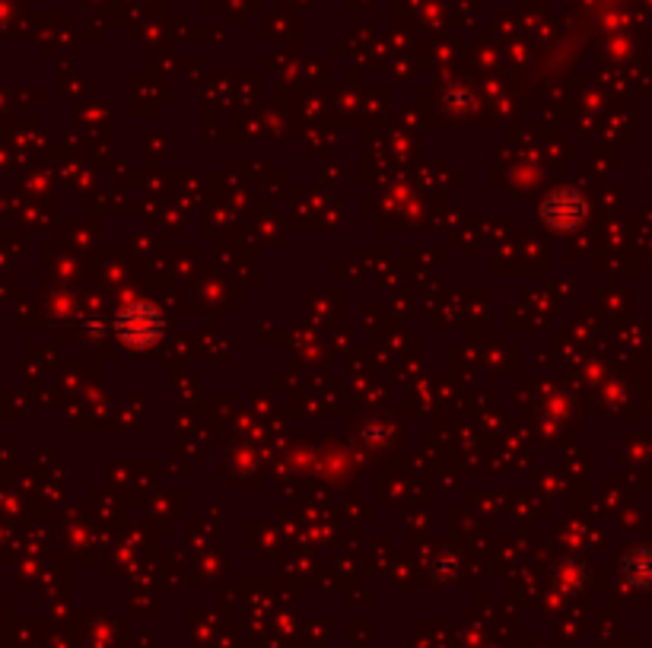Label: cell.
Listing matches in <instances>:
<instances>
[{
    "label": "cell",
    "mask_w": 652,
    "mask_h": 648,
    "mask_svg": "<svg viewBox=\"0 0 652 648\" xmlns=\"http://www.w3.org/2000/svg\"><path fill=\"white\" fill-rule=\"evenodd\" d=\"M119 334H122V340L134 344V347L157 344V337L163 334V315L147 302H134L119 319Z\"/></svg>",
    "instance_id": "1"
},
{
    "label": "cell",
    "mask_w": 652,
    "mask_h": 648,
    "mask_svg": "<svg viewBox=\"0 0 652 648\" xmlns=\"http://www.w3.org/2000/svg\"><path fill=\"white\" fill-rule=\"evenodd\" d=\"M564 198H570V195H567V191H561V195H551V198H548V203H551V207H557V201H564ZM554 220H561V226H570L573 220H576V213H570V207H561V213H557Z\"/></svg>",
    "instance_id": "2"
}]
</instances>
